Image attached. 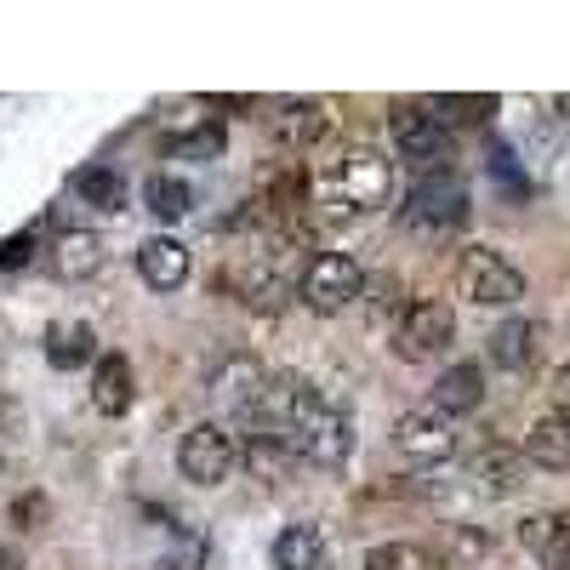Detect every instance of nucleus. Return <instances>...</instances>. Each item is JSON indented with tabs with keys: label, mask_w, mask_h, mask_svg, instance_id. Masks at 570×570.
I'll use <instances>...</instances> for the list:
<instances>
[{
	"label": "nucleus",
	"mask_w": 570,
	"mask_h": 570,
	"mask_svg": "<svg viewBox=\"0 0 570 570\" xmlns=\"http://www.w3.org/2000/svg\"><path fill=\"white\" fill-rule=\"evenodd\" d=\"M320 183L343 212H383L394 200V160L360 142V149H343L337 160H325Z\"/></svg>",
	"instance_id": "obj_1"
},
{
	"label": "nucleus",
	"mask_w": 570,
	"mask_h": 570,
	"mask_svg": "<svg viewBox=\"0 0 570 570\" xmlns=\"http://www.w3.org/2000/svg\"><path fill=\"white\" fill-rule=\"evenodd\" d=\"M400 223L411 234H428V240H440V234L462 228L468 223V183L456 171H434V177H416V188L405 195L400 206Z\"/></svg>",
	"instance_id": "obj_2"
},
{
	"label": "nucleus",
	"mask_w": 570,
	"mask_h": 570,
	"mask_svg": "<svg viewBox=\"0 0 570 570\" xmlns=\"http://www.w3.org/2000/svg\"><path fill=\"white\" fill-rule=\"evenodd\" d=\"M297 297L308 314L331 320V314H343L365 297V268L348 257V252H314L303 279H297Z\"/></svg>",
	"instance_id": "obj_3"
},
{
	"label": "nucleus",
	"mask_w": 570,
	"mask_h": 570,
	"mask_svg": "<svg viewBox=\"0 0 570 570\" xmlns=\"http://www.w3.org/2000/svg\"><path fill=\"white\" fill-rule=\"evenodd\" d=\"M314 411H320V394H314V383L303 371H268V383L252 400L246 422L257 428V434H285V440H292Z\"/></svg>",
	"instance_id": "obj_4"
},
{
	"label": "nucleus",
	"mask_w": 570,
	"mask_h": 570,
	"mask_svg": "<svg viewBox=\"0 0 570 570\" xmlns=\"http://www.w3.org/2000/svg\"><path fill=\"white\" fill-rule=\"evenodd\" d=\"M456 292L473 308H508V303L525 297V274H519L497 246H468L456 257Z\"/></svg>",
	"instance_id": "obj_5"
},
{
	"label": "nucleus",
	"mask_w": 570,
	"mask_h": 570,
	"mask_svg": "<svg viewBox=\"0 0 570 570\" xmlns=\"http://www.w3.org/2000/svg\"><path fill=\"white\" fill-rule=\"evenodd\" d=\"M451 337H456V314H451V303H440V297H416V303H405V314H400V325H394V354L411 360V365H422V360L445 354Z\"/></svg>",
	"instance_id": "obj_6"
},
{
	"label": "nucleus",
	"mask_w": 570,
	"mask_h": 570,
	"mask_svg": "<svg viewBox=\"0 0 570 570\" xmlns=\"http://www.w3.org/2000/svg\"><path fill=\"white\" fill-rule=\"evenodd\" d=\"M234 462H240V445H234V434L223 422H195L177 440V468L188 485H223L234 473Z\"/></svg>",
	"instance_id": "obj_7"
},
{
	"label": "nucleus",
	"mask_w": 570,
	"mask_h": 570,
	"mask_svg": "<svg viewBox=\"0 0 570 570\" xmlns=\"http://www.w3.org/2000/svg\"><path fill=\"white\" fill-rule=\"evenodd\" d=\"M394 149L422 177L451 171V131H445V120L434 109H394Z\"/></svg>",
	"instance_id": "obj_8"
},
{
	"label": "nucleus",
	"mask_w": 570,
	"mask_h": 570,
	"mask_svg": "<svg viewBox=\"0 0 570 570\" xmlns=\"http://www.w3.org/2000/svg\"><path fill=\"white\" fill-rule=\"evenodd\" d=\"M292 445H297V456L314 462V468H343V462L354 456V416L337 411V405H320V411L297 428V434H292Z\"/></svg>",
	"instance_id": "obj_9"
},
{
	"label": "nucleus",
	"mask_w": 570,
	"mask_h": 570,
	"mask_svg": "<svg viewBox=\"0 0 570 570\" xmlns=\"http://www.w3.org/2000/svg\"><path fill=\"white\" fill-rule=\"evenodd\" d=\"M223 285L234 297H240L246 308H263V314H274L285 297H292V279L279 274V263H274V252H252V257H234L228 268H223Z\"/></svg>",
	"instance_id": "obj_10"
},
{
	"label": "nucleus",
	"mask_w": 570,
	"mask_h": 570,
	"mask_svg": "<svg viewBox=\"0 0 570 570\" xmlns=\"http://www.w3.org/2000/svg\"><path fill=\"white\" fill-rule=\"evenodd\" d=\"M394 445L411 456V462H451L456 456V428L451 416H440L434 405L428 411H405L394 422Z\"/></svg>",
	"instance_id": "obj_11"
},
{
	"label": "nucleus",
	"mask_w": 570,
	"mask_h": 570,
	"mask_svg": "<svg viewBox=\"0 0 570 570\" xmlns=\"http://www.w3.org/2000/svg\"><path fill=\"white\" fill-rule=\"evenodd\" d=\"M263 120H268V131H274L279 149H314V142L331 131V115H325V104H314V98H274Z\"/></svg>",
	"instance_id": "obj_12"
},
{
	"label": "nucleus",
	"mask_w": 570,
	"mask_h": 570,
	"mask_svg": "<svg viewBox=\"0 0 570 570\" xmlns=\"http://www.w3.org/2000/svg\"><path fill=\"white\" fill-rule=\"evenodd\" d=\"M263 383H268V371L252 360V354H223L217 365H212V376H206V389H212V400L223 405V411H252V400L263 394Z\"/></svg>",
	"instance_id": "obj_13"
},
{
	"label": "nucleus",
	"mask_w": 570,
	"mask_h": 570,
	"mask_svg": "<svg viewBox=\"0 0 570 570\" xmlns=\"http://www.w3.org/2000/svg\"><path fill=\"white\" fill-rule=\"evenodd\" d=\"M525 473H531V456L519 445H485L480 456L468 462L473 491H485V497H513L519 485H525Z\"/></svg>",
	"instance_id": "obj_14"
},
{
	"label": "nucleus",
	"mask_w": 570,
	"mask_h": 570,
	"mask_svg": "<svg viewBox=\"0 0 570 570\" xmlns=\"http://www.w3.org/2000/svg\"><path fill=\"white\" fill-rule=\"evenodd\" d=\"M188 268H195V257H188V246L171 240V234H149V240L137 246V274L149 292H177L188 279Z\"/></svg>",
	"instance_id": "obj_15"
},
{
	"label": "nucleus",
	"mask_w": 570,
	"mask_h": 570,
	"mask_svg": "<svg viewBox=\"0 0 570 570\" xmlns=\"http://www.w3.org/2000/svg\"><path fill=\"white\" fill-rule=\"evenodd\" d=\"M485 354H491V365L497 371H531L537 365V354H542V325L537 320H502L491 337H485Z\"/></svg>",
	"instance_id": "obj_16"
},
{
	"label": "nucleus",
	"mask_w": 570,
	"mask_h": 570,
	"mask_svg": "<svg viewBox=\"0 0 570 570\" xmlns=\"http://www.w3.org/2000/svg\"><path fill=\"white\" fill-rule=\"evenodd\" d=\"M519 548L537 553L548 570L570 564V513H525L519 519Z\"/></svg>",
	"instance_id": "obj_17"
},
{
	"label": "nucleus",
	"mask_w": 570,
	"mask_h": 570,
	"mask_svg": "<svg viewBox=\"0 0 570 570\" xmlns=\"http://www.w3.org/2000/svg\"><path fill=\"white\" fill-rule=\"evenodd\" d=\"M104 234H91V228H58V240H52V274L58 279H91L104 268Z\"/></svg>",
	"instance_id": "obj_18"
},
{
	"label": "nucleus",
	"mask_w": 570,
	"mask_h": 570,
	"mask_svg": "<svg viewBox=\"0 0 570 570\" xmlns=\"http://www.w3.org/2000/svg\"><path fill=\"white\" fill-rule=\"evenodd\" d=\"M137 400V376H131V360L126 354H104L91 365V405L98 416H126Z\"/></svg>",
	"instance_id": "obj_19"
},
{
	"label": "nucleus",
	"mask_w": 570,
	"mask_h": 570,
	"mask_svg": "<svg viewBox=\"0 0 570 570\" xmlns=\"http://www.w3.org/2000/svg\"><path fill=\"white\" fill-rule=\"evenodd\" d=\"M480 400H485V371L480 365H445L440 376H434V411L440 416H468V411H480Z\"/></svg>",
	"instance_id": "obj_20"
},
{
	"label": "nucleus",
	"mask_w": 570,
	"mask_h": 570,
	"mask_svg": "<svg viewBox=\"0 0 570 570\" xmlns=\"http://www.w3.org/2000/svg\"><path fill=\"white\" fill-rule=\"evenodd\" d=\"M46 365H58V371H75L86 360H104L98 354V337H91V325L86 320H52L46 325Z\"/></svg>",
	"instance_id": "obj_21"
},
{
	"label": "nucleus",
	"mask_w": 570,
	"mask_h": 570,
	"mask_svg": "<svg viewBox=\"0 0 570 570\" xmlns=\"http://www.w3.org/2000/svg\"><path fill=\"white\" fill-rule=\"evenodd\" d=\"M223 149H228V137H223V126H217V120H200V126H188V131L160 137V155H166V160H195V166H212V160H223Z\"/></svg>",
	"instance_id": "obj_22"
},
{
	"label": "nucleus",
	"mask_w": 570,
	"mask_h": 570,
	"mask_svg": "<svg viewBox=\"0 0 570 570\" xmlns=\"http://www.w3.org/2000/svg\"><path fill=\"white\" fill-rule=\"evenodd\" d=\"M525 456L548 473H570V422L559 416H542L525 428Z\"/></svg>",
	"instance_id": "obj_23"
},
{
	"label": "nucleus",
	"mask_w": 570,
	"mask_h": 570,
	"mask_svg": "<svg viewBox=\"0 0 570 570\" xmlns=\"http://www.w3.org/2000/svg\"><path fill=\"white\" fill-rule=\"evenodd\" d=\"M142 206H149L160 223H177V217L195 212V188H188L183 177H171V171H155L149 183H142Z\"/></svg>",
	"instance_id": "obj_24"
},
{
	"label": "nucleus",
	"mask_w": 570,
	"mask_h": 570,
	"mask_svg": "<svg viewBox=\"0 0 570 570\" xmlns=\"http://www.w3.org/2000/svg\"><path fill=\"white\" fill-rule=\"evenodd\" d=\"M69 188H75L86 206H98V212H120L126 206V177L115 166H80Z\"/></svg>",
	"instance_id": "obj_25"
},
{
	"label": "nucleus",
	"mask_w": 570,
	"mask_h": 570,
	"mask_svg": "<svg viewBox=\"0 0 570 570\" xmlns=\"http://www.w3.org/2000/svg\"><path fill=\"white\" fill-rule=\"evenodd\" d=\"M292 462H297V445L285 440V434H252V440H246V468H252V480H268V485H274Z\"/></svg>",
	"instance_id": "obj_26"
},
{
	"label": "nucleus",
	"mask_w": 570,
	"mask_h": 570,
	"mask_svg": "<svg viewBox=\"0 0 570 570\" xmlns=\"http://www.w3.org/2000/svg\"><path fill=\"white\" fill-rule=\"evenodd\" d=\"M325 548H320V531L314 525H292L274 537V570H320Z\"/></svg>",
	"instance_id": "obj_27"
},
{
	"label": "nucleus",
	"mask_w": 570,
	"mask_h": 570,
	"mask_svg": "<svg viewBox=\"0 0 570 570\" xmlns=\"http://www.w3.org/2000/svg\"><path fill=\"white\" fill-rule=\"evenodd\" d=\"M434 115L440 120H456V126H485L497 115V98H468V91H445L434 98Z\"/></svg>",
	"instance_id": "obj_28"
},
{
	"label": "nucleus",
	"mask_w": 570,
	"mask_h": 570,
	"mask_svg": "<svg viewBox=\"0 0 570 570\" xmlns=\"http://www.w3.org/2000/svg\"><path fill=\"white\" fill-rule=\"evenodd\" d=\"M365 570H434V559L416 542H383V548L365 553Z\"/></svg>",
	"instance_id": "obj_29"
},
{
	"label": "nucleus",
	"mask_w": 570,
	"mask_h": 570,
	"mask_svg": "<svg viewBox=\"0 0 570 570\" xmlns=\"http://www.w3.org/2000/svg\"><path fill=\"white\" fill-rule=\"evenodd\" d=\"M445 542H451V559H456L462 570H473V564H485V559H491V537H485V531H473V525H456Z\"/></svg>",
	"instance_id": "obj_30"
},
{
	"label": "nucleus",
	"mask_w": 570,
	"mask_h": 570,
	"mask_svg": "<svg viewBox=\"0 0 570 570\" xmlns=\"http://www.w3.org/2000/svg\"><path fill=\"white\" fill-rule=\"evenodd\" d=\"M12 519H18L23 531H40V525H46V497H40V491L18 497V502H12Z\"/></svg>",
	"instance_id": "obj_31"
},
{
	"label": "nucleus",
	"mask_w": 570,
	"mask_h": 570,
	"mask_svg": "<svg viewBox=\"0 0 570 570\" xmlns=\"http://www.w3.org/2000/svg\"><path fill=\"white\" fill-rule=\"evenodd\" d=\"M548 400H553V416H559V422H570V360L553 371V389H548Z\"/></svg>",
	"instance_id": "obj_32"
},
{
	"label": "nucleus",
	"mask_w": 570,
	"mask_h": 570,
	"mask_svg": "<svg viewBox=\"0 0 570 570\" xmlns=\"http://www.w3.org/2000/svg\"><path fill=\"white\" fill-rule=\"evenodd\" d=\"M365 292H371V303H376V308H400V314H405V303H400V279H394V274H383V279H371Z\"/></svg>",
	"instance_id": "obj_33"
},
{
	"label": "nucleus",
	"mask_w": 570,
	"mask_h": 570,
	"mask_svg": "<svg viewBox=\"0 0 570 570\" xmlns=\"http://www.w3.org/2000/svg\"><path fill=\"white\" fill-rule=\"evenodd\" d=\"M18 263H29V234H18V240L0 246V268H18Z\"/></svg>",
	"instance_id": "obj_34"
},
{
	"label": "nucleus",
	"mask_w": 570,
	"mask_h": 570,
	"mask_svg": "<svg viewBox=\"0 0 570 570\" xmlns=\"http://www.w3.org/2000/svg\"><path fill=\"white\" fill-rule=\"evenodd\" d=\"M0 570H23V559H18V553H12L7 542H0Z\"/></svg>",
	"instance_id": "obj_35"
},
{
	"label": "nucleus",
	"mask_w": 570,
	"mask_h": 570,
	"mask_svg": "<svg viewBox=\"0 0 570 570\" xmlns=\"http://www.w3.org/2000/svg\"><path fill=\"white\" fill-rule=\"evenodd\" d=\"M559 109H564V120H570V98H559Z\"/></svg>",
	"instance_id": "obj_36"
},
{
	"label": "nucleus",
	"mask_w": 570,
	"mask_h": 570,
	"mask_svg": "<svg viewBox=\"0 0 570 570\" xmlns=\"http://www.w3.org/2000/svg\"><path fill=\"white\" fill-rule=\"evenodd\" d=\"M564 331H570V320H564Z\"/></svg>",
	"instance_id": "obj_37"
},
{
	"label": "nucleus",
	"mask_w": 570,
	"mask_h": 570,
	"mask_svg": "<svg viewBox=\"0 0 570 570\" xmlns=\"http://www.w3.org/2000/svg\"><path fill=\"white\" fill-rule=\"evenodd\" d=\"M564 570H570V564H564Z\"/></svg>",
	"instance_id": "obj_38"
}]
</instances>
